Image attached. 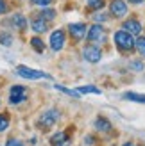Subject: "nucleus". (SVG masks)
Segmentation results:
<instances>
[{"label":"nucleus","mask_w":145,"mask_h":146,"mask_svg":"<svg viewBox=\"0 0 145 146\" xmlns=\"http://www.w3.org/2000/svg\"><path fill=\"white\" fill-rule=\"evenodd\" d=\"M41 18H45L47 21L54 20V18H56V11H54V9H48V7H45V9L41 11Z\"/></svg>","instance_id":"a211bd4d"},{"label":"nucleus","mask_w":145,"mask_h":146,"mask_svg":"<svg viewBox=\"0 0 145 146\" xmlns=\"http://www.w3.org/2000/svg\"><path fill=\"white\" fill-rule=\"evenodd\" d=\"M57 119H59V112H57L56 109H50V111L43 112V114L40 116V119H38V127L43 128V130H48Z\"/></svg>","instance_id":"f03ea898"},{"label":"nucleus","mask_w":145,"mask_h":146,"mask_svg":"<svg viewBox=\"0 0 145 146\" xmlns=\"http://www.w3.org/2000/svg\"><path fill=\"white\" fill-rule=\"evenodd\" d=\"M115 45H117L118 50H122V52H131L134 48V39L129 32L118 31V32H115Z\"/></svg>","instance_id":"f257e3e1"},{"label":"nucleus","mask_w":145,"mask_h":146,"mask_svg":"<svg viewBox=\"0 0 145 146\" xmlns=\"http://www.w3.org/2000/svg\"><path fill=\"white\" fill-rule=\"evenodd\" d=\"M7 11V4L4 2V0H0V14H4Z\"/></svg>","instance_id":"cd10ccee"},{"label":"nucleus","mask_w":145,"mask_h":146,"mask_svg":"<svg viewBox=\"0 0 145 146\" xmlns=\"http://www.w3.org/2000/svg\"><path fill=\"white\" fill-rule=\"evenodd\" d=\"M124 146H134L133 143H124Z\"/></svg>","instance_id":"c756f323"},{"label":"nucleus","mask_w":145,"mask_h":146,"mask_svg":"<svg viewBox=\"0 0 145 146\" xmlns=\"http://www.w3.org/2000/svg\"><path fill=\"white\" fill-rule=\"evenodd\" d=\"M27 100V89L23 86H13L9 91V102L11 104H21V102Z\"/></svg>","instance_id":"7ed1b4c3"},{"label":"nucleus","mask_w":145,"mask_h":146,"mask_svg":"<svg viewBox=\"0 0 145 146\" xmlns=\"http://www.w3.org/2000/svg\"><path fill=\"white\" fill-rule=\"evenodd\" d=\"M63 46H64V32L59 29V31H54L52 36H50V48L54 52H59Z\"/></svg>","instance_id":"0eeeda50"},{"label":"nucleus","mask_w":145,"mask_h":146,"mask_svg":"<svg viewBox=\"0 0 145 146\" xmlns=\"http://www.w3.org/2000/svg\"><path fill=\"white\" fill-rule=\"evenodd\" d=\"M31 45H32V48H34L38 54H41L43 50H45V43H43L40 38H32V39H31Z\"/></svg>","instance_id":"dca6fc26"},{"label":"nucleus","mask_w":145,"mask_h":146,"mask_svg":"<svg viewBox=\"0 0 145 146\" xmlns=\"http://www.w3.org/2000/svg\"><path fill=\"white\" fill-rule=\"evenodd\" d=\"M77 93H79V94H81V93H93V94H100L102 91H100L99 87H95V86H84V87H79Z\"/></svg>","instance_id":"f3484780"},{"label":"nucleus","mask_w":145,"mask_h":146,"mask_svg":"<svg viewBox=\"0 0 145 146\" xmlns=\"http://www.w3.org/2000/svg\"><path fill=\"white\" fill-rule=\"evenodd\" d=\"M95 20H97V21H106V20H107V14L99 13V14H95Z\"/></svg>","instance_id":"a878e982"},{"label":"nucleus","mask_w":145,"mask_h":146,"mask_svg":"<svg viewBox=\"0 0 145 146\" xmlns=\"http://www.w3.org/2000/svg\"><path fill=\"white\" fill-rule=\"evenodd\" d=\"M95 128L100 130V132H109V130H111V123L107 121L106 118H97L95 119Z\"/></svg>","instance_id":"ddd939ff"},{"label":"nucleus","mask_w":145,"mask_h":146,"mask_svg":"<svg viewBox=\"0 0 145 146\" xmlns=\"http://www.w3.org/2000/svg\"><path fill=\"white\" fill-rule=\"evenodd\" d=\"M134 45H136V50H138L142 55H145V38H138Z\"/></svg>","instance_id":"aec40b11"},{"label":"nucleus","mask_w":145,"mask_h":146,"mask_svg":"<svg viewBox=\"0 0 145 146\" xmlns=\"http://www.w3.org/2000/svg\"><path fill=\"white\" fill-rule=\"evenodd\" d=\"M16 71L20 73V77L23 78H32V80H38V78H47V73L38 71V70H32V68H27V66H18Z\"/></svg>","instance_id":"423d86ee"},{"label":"nucleus","mask_w":145,"mask_h":146,"mask_svg":"<svg viewBox=\"0 0 145 146\" xmlns=\"http://www.w3.org/2000/svg\"><path fill=\"white\" fill-rule=\"evenodd\" d=\"M31 27H32V31L36 32V34H43L48 29V21L45 20V18H34L32 21H31Z\"/></svg>","instance_id":"9b49d317"},{"label":"nucleus","mask_w":145,"mask_h":146,"mask_svg":"<svg viewBox=\"0 0 145 146\" xmlns=\"http://www.w3.org/2000/svg\"><path fill=\"white\" fill-rule=\"evenodd\" d=\"M0 43H2V45H7V46H9L11 43H13V39H11V36H9V34L0 32Z\"/></svg>","instance_id":"5701e85b"},{"label":"nucleus","mask_w":145,"mask_h":146,"mask_svg":"<svg viewBox=\"0 0 145 146\" xmlns=\"http://www.w3.org/2000/svg\"><path fill=\"white\" fill-rule=\"evenodd\" d=\"M68 31H70V34L74 36L75 39H83L86 36V25L84 23H70Z\"/></svg>","instance_id":"9d476101"},{"label":"nucleus","mask_w":145,"mask_h":146,"mask_svg":"<svg viewBox=\"0 0 145 146\" xmlns=\"http://www.w3.org/2000/svg\"><path fill=\"white\" fill-rule=\"evenodd\" d=\"M13 23H14L16 29H20V31H25V27H27V21H25V18L21 16V14H14V16H13Z\"/></svg>","instance_id":"4468645a"},{"label":"nucleus","mask_w":145,"mask_h":146,"mask_svg":"<svg viewBox=\"0 0 145 146\" xmlns=\"http://www.w3.org/2000/svg\"><path fill=\"white\" fill-rule=\"evenodd\" d=\"M7 127H9V116H7V114H0V132L5 130Z\"/></svg>","instance_id":"412c9836"},{"label":"nucleus","mask_w":145,"mask_h":146,"mask_svg":"<svg viewBox=\"0 0 145 146\" xmlns=\"http://www.w3.org/2000/svg\"><path fill=\"white\" fill-rule=\"evenodd\" d=\"M131 68H133V70H143V64H142L140 61H133Z\"/></svg>","instance_id":"bb28decb"},{"label":"nucleus","mask_w":145,"mask_h":146,"mask_svg":"<svg viewBox=\"0 0 145 146\" xmlns=\"http://www.w3.org/2000/svg\"><path fill=\"white\" fill-rule=\"evenodd\" d=\"M126 100H133V102H140V104H145V94H138V93H126L124 94Z\"/></svg>","instance_id":"2eb2a0df"},{"label":"nucleus","mask_w":145,"mask_h":146,"mask_svg":"<svg viewBox=\"0 0 145 146\" xmlns=\"http://www.w3.org/2000/svg\"><path fill=\"white\" fill-rule=\"evenodd\" d=\"M88 5H90V9L100 11V9L104 7V0H88Z\"/></svg>","instance_id":"6ab92c4d"},{"label":"nucleus","mask_w":145,"mask_h":146,"mask_svg":"<svg viewBox=\"0 0 145 146\" xmlns=\"http://www.w3.org/2000/svg\"><path fill=\"white\" fill-rule=\"evenodd\" d=\"M129 2H131V4H142L143 0H129Z\"/></svg>","instance_id":"c85d7f7f"},{"label":"nucleus","mask_w":145,"mask_h":146,"mask_svg":"<svg viewBox=\"0 0 145 146\" xmlns=\"http://www.w3.org/2000/svg\"><path fill=\"white\" fill-rule=\"evenodd\" d=\"M109 9H111V14H113V16L122 18V16H126V13H127V5H126L124 0H111Z\"/></svg>","instance_id":"6e6552de"},{"label":"nucleus","mask_w":145,"mask_h":146,"mask_svg":"<svg viewBox=\"0 0 145 146\" xmlns=\"http://www.w3.org/2000/svg\"><path fill=\"white\" fill-rule=\"evenodd\" d=\"M5 146H23V143H20L18 139H9L5 143Z\"/></svg>","instance_id":"b1692460"},{"label":"nucleus","mask_w":145,"mask_h":146,"mask_svg":"<svg viewBox=\"0 0 145 146\" xmlns=\"http://www.w3.org/2000/svg\"><path fill=\"white\" fill-rule=\"evenodd\" d=\"M31 2L36 4V5H43V7H45V5H48L50 2H52V0H31Z\"/></svg>","instance_id":"393cba45"},{"label":"nucleus","mask_w":145,"mask_h":146,"mask_svg":"<svg viewBox=\"0 0 145 146\" xmlns=\"http://www.w3.org/2000/svg\"><path fill=\"white\" fill-rule=\"evenodd\" d=\"M83 57L88 62H91V64H95V62H99L100 61V57H102V52H100V48L99 46H95V45H88V46H84V50H83Z\"/></svg>","instance_id":"20e7f679"},{"label":"nucleus","mask_w":145,"mask_h":146,"mask_svg":"<svg viewBox=\"0 0 145 146\" xmlns=\"http://www.w3.org/2000/svg\"><path fill=\"white\" fill-rule=\"evenodd\" d=\"M59 91H63L64 94H68V96H74V98H77L79 96V93L77 91H72V89H68V87H63V86H56Z\"/></svg>","instance_id":"4be33fe9"},{"label":"nucleus","mask_w":145,"mask_h":146,"mask_svg":"<svg viewBox=\"0 0 145 146\" xmlns=\"http://www.w3.org/2000/svg\"><path fill=\"white\" fill-rule=\"evenodd\" d=\"M86 38H88L90 43H102L106 39V31L100 25H93V27H90Z\"/></svg>","instance_id":"39448f33"},{"label":"nucleus","mask_w":145,"mask_h":146,"mask_svg":"<svg viewBox=\"0 0 145 146\" xmlns=\"http://www.w3.org/2000/svg\"><path fill=\"white\" fill-rule=\"evenodd\" d=\"M50 144L52 146H66L68 144V135L64 132H57L50 137Z\"/></svg>","instance_id":"f8f14e48"},{"label":"nucleus","mask_w":145,"mask_h":146,"mask_svg":"<svg viewBox=\"0 0 145 146\" xmlns=\"http://www.w3.org/2000/svg\"><path fill=\"white\" fill-rule=\"evenodd\" d=\"M124 31L126 32H129V34H142V25H140V21L138 20H134V18H131V20H126L124 21Z\"/></svg>","instance_id":"1a4fd4ad"}]
</instances>
